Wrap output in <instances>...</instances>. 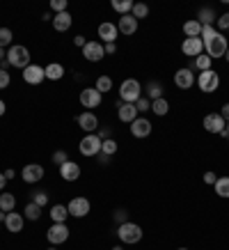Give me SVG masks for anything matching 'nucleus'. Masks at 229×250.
<instances>
[{"label": "nucleus", "mask_w": 229, "mask_h": 250, "mask_svg": "<svg viewBox=\"0 0 229 250\" xmlns=\"http://www.w3.org/2000/svg\"><path fill=\"white\" fill-rule=\"evenodd\" d=\"M215 195L220 197H229V177H218V182L213 184Z\"/></svg>", "instance_id": "nucleus-29"}, {"label": "nucleus", "mask_w": 229, "mask_h": 250, "mask_svg": "<svg viewBox=\"0 0 229 250\" xmlns=\"http://www.w3.org/2000/svg\"><path fill=\"white\" fill-rule=\"evenodd\" d=\"M135 108H137V113H147V110L152 108V101H149V99H145V97H140L135 101Z\"/></svg>", "instance_id": "nucleus-39"}, {"label": "nucleus", "mask_w": 229, "mask_h": 250, "mask_svg": "<svg viewBox=\"0 0 229 250\" xmlns=\"http://www.w3.org/2000/svg\"><path fill=\"white\" fill-rule=\"evenodd\" d=\"M119 97H122L124 104H135L137 99L142 97V85L137 83L135 78H126L119 85Z\"/></svg>", "instance_id": "nucleus-3"}, {"label": "nucleus", "mask_w": 229, "mask_h": 250, "mask_svg": "<svg viewBox=\"0 0 229 250\" xmlns=\"http://www.w3.org/2000/svg\"><path fill=\"white\" fill-rule=\"evenodd\" d=\"M12 39H14V35L9 28H0V48H7L12 44Z\"/></svg>", "instance_id": "nucleus-38"}, {"label": "nucleus", "mask_w": 229, "mask_h": 250, "mask_svg": "<svg viewBox=\"0 0 229 250\" xmlns=\"http://www.w3.org/2000/svg\"><path fill=\"white\" fill-rule=\"evenodd\" d=\"M83 55H85V60H90V62H101L106 58L103 44H99V42H87L83 48Z\"/></svg>", "instance_id": "nucleus-12"}, {"label": "nucleus", "mask_w": 229, "mask_h": 250, "mask_svg": "<svg viewBox=\"0 0 229 250\" xmlns=\"http://www.w3.org/2000/svg\"><path fill=\"white\" fill-rule=\"evenodd\" d=\"M23 81L28 85H41L46 81V74H44V67L39 64H30V67L23 69Z\"/></svg>", "instance_id": "nucleus-9"}, {"label": "nucleus", "mask_w": 229, "mask_h": 250, "mask_svg": "<svg viewBox=\"0 0 229 250\" xmlns=\"http://www.w3.org/2000/svg\"><path fill=\"white\" fill-rule=\"evenodd\" d=\"M103 51H106V55H113L114 51H117V42H110V44H103Z\"/></svg>", "instance_id": "nucleus-45"}, {"label": "nucleus", "mask_w": 229, "mask_h": 250, "mask_svg": "<svg viewBox=\"0 0 229 250\" xmlns=\"http://www.w3.org/2000/svg\"><path fill=\"white\" fill-rule=\"evenodd\" d=\"M67 161H69V156H67V152H62V149L53 154V163H55V166H64Z\"/></svg>", "instance_id": "nucleus-43"}, {"label": "nucleus", "mask_w": 229, "mask_h": 250, "mask_svg": "<svg viewBox=\"0 0 229 250\" xmlns=\"http://www.w3.org/2000/svg\"><path fill=\"white\" fill-rule=\"evenodd\" d=\"M131 133H133V138H149L152 136V122L145 120V117H137L131 124Z\"/></svg>", "instance_id": "nucleus-14"}, {"label": "nucleus", "mask_w": 229, "mask_h": 250, "mask_svg": "<svg viewBox=\"0 0 229 250\" xmlns=\"http://www.w3.org/2000/svg\"><path fill=\"white\" fill-rule=\"evenodd\" d=\"M80 104H83L87 110L101 106V92H96V87H85L80 92Z\"/></svg>", "instance_id": "nucleus-13"}, {"label": "nucleus", "mask_w": 229, "mask_h": 250, "mask_svg": "<svg viewBox=\"0 0 229 250\" xmlns=\"http://www.w3.org/2000/svg\"><path fill=\"white\" fill-rule=\"evenodd\" d=\"M179 250H188V248H179Z\"/></svg>", "instance_id": "nucleus-58"}, {"label": "nucleus", "mask_w": 229, "mask_h": 250, "mask_svg": "<svg viewBox=\"0 0 229 250\" xmlns=\"http://www.w3.org/2000/svg\"><path fill=\"white\" fill-rule=\"evenodd\" d=\"M147 97H149V101L160 99L163 97V85H160L158 81H149V83H147Z\"/></svg>", "instance_id": "nucleus-27"}, {"label": "nucleus", "mask_w": 229, "mask_h": 250, "mask_svg": "<svg viewBox=\"0 0 229 250\" xmlns=\"http://www.w3.org/2000/svg\"><path fill=\"white\" fill-rule=\"evenodd\" d=\"M69 232H71V229H69L64 223H53V225L48 228V232H46V236H48V241L53 243V246H60V243H64L69 239Z\"/></svg>", "instance_id": "nucleus-7"}, {"label": "nucleus", "mask_w": 229, "mask_h": 250, "mask_svg": "<svg viewBox=\"0 0 229 250\" xmlns=\"http://www.w3.org/2000/svg\"><path fill=\"white\" fill-rule=\"evenodd\" d=\"M78 126L83 131H87V133H92V131H96L99 129V120H96V115L92 113V110H87V113L83 115H78Z\"/></svg>", "instance_id": "nucleus-16"}, {"label": "nucleus", "mask_w": 229, "mask_h": 250, "mask_svg": "<svg viewBox=\"0 0 229 250\" xmlns=\"http://www.w3.org/2000/svg\"><path fill=\"white\" fill-rule=\"evenodd\" d=\"M32 202H35L37 207H46V205H48V195L39 190V193H35V197H32Z\"/></svg>", "instance_id": "nucleus-41"}, {"label": "nucleus", "mask_w": 229, "mask_h": 250, "mask_svg": "<svg viewBox=\"0 0 229 250\" xmlns=\"http://www.w3.org/2000/svg\"><path fill=\"white\" fill-rule=\"evenodd\" d=\"M23 182H28V184H37L41 177H44V167L39 166V163H30V166H25L23 167Z\"/></svg>", "instance_id": "nucleus-15"}, {"label": "nucleus", "mask_w": 229, "mask_h": 250, "mask_svg": "<svg viewBox=\"0 0 229 250\" xmlns=\"http://www.w3.org/2000/svg\"><path fill=\"white\" fill-rule=\"evenodd\" d=\"M9 83H12V78H9L7 69H2V67H0V90H5V87H7Z\"/></svg>", "instance_id": "nucleus-42"}, {"label": "nucleus", "mask_w": 229, "mask_h": 250, "mask_svg": "<svg viewBox=\"0 0 229 250\" xmlns=\"http://www.w3.org/2000/svg\"><path fill=\"white\" fill-rule=\"evenodd\" d=\"M195 67H197L199 71H209V69H211V58L206 53L197 55V58H195Z\"/></svg>", "instance_id": "nucleus-36"}, {"label": "nucleus", "mask_w": 229, "mask_h": 250, "mask_svg": "<svg viewBox=\"0 0 229 250\" xmlns=\"http://www.w3.org/2000/svg\"><path fill=\"white\" fill-rule=\"evenodd\" d=\"M215 182H218L215 172H204V184H215Z\"/></svg>", "instance_id": "nucleus-46"}, {"label": "nucleus", "mask_w": 229, "mask_h": 250, "mask_svg": "<svg viewBox=\"0 0 229 250\" xmlns=\"http://www.w3.org/2000/svg\"><path fill=\"white\" fill-rule=\"evenodd\" d=\"M117 117L122 122H129V124H133V122L137 120V108L135 104H119V108H117Z\"/></svg>", "instance_id": "nucleus-19"}, {"label": "nucleus", "mask_w": 229, "mask_h": 250, "mask_svg": "<svg viewBox=\"0 0 229 250\" xmlns=\"http://www.w3.org/2000/svg\"><path fill=\"white\" fill-rule=\"evenodd\" d=\"M7 64L9 67H16V69H25L30 67V51L25 46H9L7 51Z\"/></svg>", "instance_id": "nucleus-2"}, {"label": "nucleus", "mask_w": 229, "mask_h": 250, "mask_svg": "<svg viewBox=\"0 0 229 250\" xmlns=\"http://www.w3.org/2000/svg\"><path fill=\"white\" fill-rule=\"evenodd\" d=\"M44 74L48 81H60L64 76V67H62L60 62H51L48 67H44Z\"/></svg>", "instance_id": "nucleus-24"}, {"label": "nucleus", "mask_w": 229, "mask_h": 250, "mask_svg": "<svg viewBox=\"0 0 229 250\" xmlns=\"http://www.w3.org/2000/svg\"><path fill=\"white\" fill-rule=\"evenodd\" d=\"M220 115H222V120L229 124V104H225V106H222V113Z\"/></svg>", "instance_id": "nucleus-49"}, {"label": "nucleus", "mask_w": 229, "mask_h": 250, "mask_svg": "<svg viewBox=\"0 0 229 250\" xmlns=\"http://www.w3.org/2000/svg\"><path fill=\"white\" fill-rule=\"evenodd\" d=\"M5 184H7V179H5V174H2V172H0V190H2V188H5Z\"/></svg>", "instance_id": "nucleus-51"}, {"label": "nucleus", "mask_w": 229, "mask_h": 250, "mask_svg": "<svg viewBox=\"0 0 229 250\" xmlns=\"http://www.w3.org/2000/svg\"><path fill=\"white\" fill-rule=\"evenodd\" d=\"M67 209H69V216H74V218H85V216L90 213V200H87V197H74V200L67 205Z\"/></svg>", "instance_id": "nucleus-8"}, {"label": "nucleus", "mask_w": 229, "mask_h": 250, "mask_svg": "<svg viewBox=\"0 0 229 250\" xmlns=\"http://www.w3.org/2000/svg\"><path fill=\"white\" fill-rule=\"evenodd\" d=\"M114 152H117V140H113V138H110V140H103V143H101V154H103V156H108V159H110Z\"/></svg>", "instance_id": "nucleus-34"}, {"label": "nucleus", "mask_w": 229, "mask_h": 250, "mask_svg": "<svg viewBox=\"0 0 229 250\" xmlns=\"http://www.w3.org/2000/svg\"><path fill=\"white\" fill-rule=\"evenodd\" d=\"M5 228H7V232H21L23 229V216L21 213H14V211H9L7 213V218H5Z\"/></svg>", "instance_id": "nucleus-23"}, {"label": "nucleus", "mask_w": 229, "mask_h": 250, "mask_svg": "<svg viewBox=\"0 0 229 250\" xmlns=\"http://www.w3.org/2000/svg\"><path fill=\"white\" fill-rule=\"evenodd\" d=\"M14 207H16V197L12 193H2L0 195V211L9 213V211H14Z\"/></svg>", "instance_id": "nucleus-26"}, {"label": "nucleus", "mask_w": 229, "mask_h": 250, "mask_svg": "<svg viewBox=\"0 0 229 250\" xmlns=\"http://www.w3.org/2000/svg\"><path fill=\"white\" fill-rule=\"evenodd\" d=\"M197 85H199V90L206 92V94H211V92L218 90V85H220V76L215 74L213 69H209V71H202L197 78Z\"/></svg>", "instance_id": "nucleus-6"}, {"label": "nucleus", "mask_w": 229, "mask_h": 250, "mask_svg": "<svg viewBox=\"0 0 229 250\" xmlns=\"http://www.w3.org/2000/svg\"><path fill=\"white\" fill-rule=\"evenodd\" d=\"M60 174L64 182H76L78 177H80V166L74 163V161H67L64 166H60Z\"/></svg>", "instance_id": "nucleus-18"}, {"label": "nucleus", "mask_w": 229, "mask_h": 250, "mask_svg": "<svg viewBox=\"0 0 229 250\" xmlns=\"http://www.w3.org/2000/svg\"><path fill=\"white\" fill-rule=\"evenodd\" d=\"M23 216H25L28 220H39V216H41V207H37L35 202H28L25 209H23Z\"/></svg>", "instance_id": "nucleus-31"}, {"label": "nucleus", "mask_w": 229, "mask_h": 250, "mask_svg": "<svg viewBox=\"0 0 229 250\" xmlns=\"http://www.w3.org/2000/svg\"><path fill=\"white\" fill-rule=\"evenodd\" d=\"M222 136H227V138H229V124L225 126V133H222Z\"/></svg>", "instance_id": "nucleus-55"}, {"label": "nucleus", "mask_w": 229, "mask_h": 250, "mask_svg": "<svg viewBox=\"0 0 229 250\" xmlns=\"http://www.w3.org/2000/svg\"><path fill=\"white\" fill-rule=\"evenodd\" d=\"M74 44H76L78 48H85V44H87V39H85V37H80V35H78V37L74 39Z\"/></svg>", "instance_id": "nucleus-48"}, {"label": "nucleus", "mask_w": 229, "mask_h": 250, "mask_svg": "<svg viewBox=\"0 0 229 250\" xmlns=\"http://www.w3.org/2000/svg\"><path fill=\"white\" fill-rule=\"evenodd\" d=\"M2 174H5V179H7V182H9V179H14V170H12V167H9V170H5V172H2Z\"/></svg>", "instance_id": "nucleus-50"}, {"label": "nucleus", "mask_w": 229, "mask_h": 250, "mask_svg": "<svg viewBox=\"0 0 229 250\" xmlns=\"http://www.w3.org/2000/svg\"><path fill=\"white\" fill-rule=\"evenodd\" d=\"M113 9L119 12L122 16H126L131 9H133V2H131V0H113Z\"/></svg>", "instance_id": "nucleus-32"}, {"label": "nucleus", "mask_w": 229, "mask_h": 250, "mask_svg": "<svg viewBox=\"0 0 229 250\" xmlns=\"http://www.w3.org/2000/svg\"><path fill=\"white\" fill-rule=\"evenodd\" d=\"M152 110L156 115H158V117H163V115H168L170 113V101L168 99H156V101H152Z\"/></svg>", "instance_id": "nucleus-28"}, {"label": "nucleus", "mask_w": 229, "mask_h": 250, "mask_svg": "<svg viewBox=\"0 0 229 250\" xmlns=\"http://www.w3.org/2000/svg\"><path fill=\"white\" fill-rule=\"evenodd\" d=\"M215 23H218V28H220V30H227V28H229V12H225L222 16H218V19H215Z\"/></svg>", "instance_id": "nucleus-44"}, {"label": "nucleus", "mask_w": 229, "mask_h": 250, "mask_svg": "<svg viewBox=\"0 0 229 250\" xmlns=\"http://www.w3.org/2000/svg\"><path fill=\"white\" fill-rule=\"evenodd\" d=\"M183 32H186V39L199 37V35H202V25L197 23V19H192V21H186V23H183Z\"/></svg>", "instance_id": "nucleus-25"}, {"label": "nucleus", "mask_w": 229, "mask_h": 250, "mask_svg": "<svg viewBox=\"0 0 229 250\" xmlns=\"http://www.w3.org/2000/svg\"><path fill=\"white\" fill-rule=\"evenodd\" d=\"M51 9H53L55 14L67 12V0H51Z\"/></svg>", "instance_id": "nucleus-40"}, {"label": "nucleus", "mask_w": 229, "mask_h": 250, "mask_svg": "<svg viewBox=\"0 0 229 250\" xmlns=\"http://www.w3.org/2000/svg\"><path fill=\"white\" fill-rule=\"evenodd\" d=\"M225 60H227V62H229V48H227V53H225Z\"/></svg>", "instance_id": "nucleus-56"}, {"label": "nucleus", "mask_w": 229, "mask_h": 250, "mask_svg": "<svg viewBox=\"0 0 229 250\" xmlns=\"http://www.w3.org/2000/svg\"><path fill=\"white\" fill-rule=\"evenodd\" d=\"M113 90V81H110V76H99L96 78V92H110Z\"/></svg>", "instance_id": "nucleus-35"}, {"label": "nucleus", "mask_w": 229, "mask_h": 250, "mask_svg": "<svg viewBox=\"0 0 229 250\" xmlns=\"http://www.w3.org/2000/svg\"><path fill=\"white\" fill-rule=\"evenodd\" d=\"M117 30L124 32V35H133V32L137 30V19H133V14L122 16L119 23H117Z\"/></svg>", "instance_id": "nucleus-22"}, {"label": "nucleus", "mask_w": 229, "mask_h": 250, "mask_svg": "<svg viewBox=\"0 0 229 250\" xmlns=\"http://www.w3.org/2000/svg\"><path fill=\"white\" fill-rule=\"evenodd\" d=\"M113 250H124V248H119V246H114V248Z\"/></svg>", "instance_id": "nucleus-57"}, {"label": "nucleus", "mask_w": 229, "mask_h": 250, "mask_svg": "<svg viewBox=\"0 0 229 250\" xmlns=\"http://www.w3.org/2000/svg\"><path fill=\"white\" fill-rule=\"evenodd\" d=\"M69 216V209L62 205H55L53 209H51V218H53V223H64Z\"/></svg>", "instance_id": "nucleus-30"}, {"label": "nucleus", "mask_w": 229, "mask_h": 250, "mask_svg": "<svg viewBox=\"0 0 229 250\" xmlns=\"http://www.w3.org/2000/svg\"><path fill=\"white\" fill-rule=\"evenodd\" d=\"M225 126H227V122L222 120L220 113H209L204 117V129L209 131V133H225Z\"/></svg>", "instance_id": "nucleus-10"}, {"label": "nucleus", "mask_w": 229, "mask_h": 250, "mask_svg": "<svg viewBox=\"0 0 229 250\" xmlns=\"http://www.w3.org/2000/svg\"><path fill=\"white\" fill-rule=\"evenodd\" d=\"M199 37L204 42V51L211 60L213 58H225L229 46H227V37L222 32H218L213 25H202V35Z\"/></svg>", "instance_id": "nucleus-1"}, {"label": "nucleus", "mask_w": 229, "mask_h": 250, "mask_svg": "<svg viewBox=\"0 0 229 250\" xmlns=\"http://www.w3.org/2000/svg\"><path fill=\"white\" fill-rule=\"evenodd\" d=\"M213 21H215L213 9H202V12L197 14V23H199V25H211Z\"/></svg>", "instance_id": "nucleus-33"}, {"label": "nucleus", "mask_w": 229, "mask_h": 250, "mask_svg": "<svg viewBox=\"0 0 229 250\" xmlns=\"http://www.w3.org/2000/svg\"><path fill=\"white\" fill-rule=\"evenodd\" d=\"M117 35H119V30H117V25L114 23H101L99 25V37L106 42V44H110V42H117Z\"/></svg>", "instance_id": "nucleus-20"}, {"label": "nucleus", "mask_w": 229, "mask_h": 250, "mask_svg": "<svg viewBox=\"0 0 229 250\" xmlns=\"http://www.w3.org/2000/svg\"><path fill=\"white\" fill-rule=\"evenodd\" d=\"M131 12H133V19H137V21H140V19H145V16L149 14V7H147L145 2H135Z\"/></svg>", "instance_id": "nucleus-37"}, {"label": "nucleus", "mask_w": 229, "mask_h": 250, "mask_svg": "<svg viewBox=\"0 0 229 250\" xmlns=\"http://www.w3.org/2000/svg\"><path fill=\"white\" fill-rule=\"evenodd\" d=\"M192 83H195V76H192L191 69H179L174 74V85L179 90H188V87H192Z\"/></svg>", "instance_id": "nucleus-17"}, {"label": "nucleus", "mask_w": 229, "mask_h": 250, "mask_svg": "<svg viewBox=\"0 0 229 250\" xmlns=\"http://www.w3.org/2000/svg\"><path fill=\"white\" fill-rule=\"evenodd\" d=\"M114 220H119V223H126V211H124V209H117V211H114Z\"/></svg>", "instance_id": "nucleus-47"}, {"label": "nucleus", "mask_w": 229, "mask_h": 250, "mask_svg": "<svg viewBox=\"0 0 229 250\" xmlns=\"http://www.w3.org/2000/svg\"><path fill=\"white\" fill-rule=\"evenodd\" d=\"M71 23H74V19H71L69 12H60V14L53 16V28L57 32H67L69 28H71Z\"/></svg>", "instance_id": "nucleus-21"}, {"label": "nucleus", "mask_w": 229, "mask_h": 250, "mask_svg": "<svg viewBox=\"0 0 229 250\" xmlns=\"http://www.w3.org/2000/svg\"><path fill=\"white\" fill-rule=\"evenodd\" d=\"M48 250H55V248H48Z\"/></svg>", "instance_id": "nucleus-59"}, {"label": "nucleus", "mask_w": 229, "mask_h": 250, "mask_svg": "<svg viewBox=\"0 0 229 250\" xmlns=\"http://www.w3.org/2000/svg\"><path fill=\"white\" fill-rule=\"evenodd\" d=\"M117 236H119V241L122 243H137L140 239H142V228L140 225H135V223H122L119 225V229H117Z\"/></svg>", "instance_id": "nucleus-4"}, {"label": "nucleus", "mask_w": 229, "mask_h": 250, "mask_svg": "<svg viewBox=\"0 0 229 250\" xmlns=\"http://www.w3.org/2000/svg\"><path fill=\"white\" fill-rule=\"evenodd\" d=\"M5 110H7V106H5V101H2V99H0V117H2V115H5Z\"/></svg>", "instance_id": "nucleus-52"}, {"label": "nucleus", "mask_w": 229, "mask_h": 250, "mask_svg": "<svg viewBox=\"0 0 229 250\" xmlns=\"http://www.w3.org/2000/svg\"><path fill=\"white\" fill-rule=\"evenodd\" d=\"M181 51H183V55H188V58H197V55L204 53V42H202V37L186 39L181 44Z\"/></svg>", "instance_id": "nucleus-11"}, {"label": "nucleus", "mask_w": 229, "mask_h": 250, "mask_svg": "<svg viewBox=\"0 0 229 250\" xmlns=\"http://www.w3.org/2000/svg\"><path fill=\"white\" fill-rule=\"evenodd\" d=\"M5 60V48H0V62Z\"/></svg>", "instance_id": "nucleus-54"}, {"label": "nucleus", "mask_w": 229, "mask_h": 250, "mask_svg": "<svg viewBox=\"0 0 229 250\" xmlns=\"http://www.w3.org/2000/svg\"><path fill=\"white\" fill-rule=\"evenodd\" d=\"M5 218H7V213H5V211H0V223H5Z\"/></svg>", "instance_id": "nucleus-53"}, {"label": "nucleus", "mask_w": 229, "mask_h": 250, "mask_svg": "<svg viewBox=\"0 0 229 250\" xmlns=\"http://www.w3.org/2000/svg\"><path fill=\"white\" fill-rule=\"evenodd\" d=\"M101 140L99 136H94V133H87V136L80 140V145H78V149H80V154L83 156H96V154H101Z\"/></svg>", "instance_id": "nucleus-5"}]
</instances>
